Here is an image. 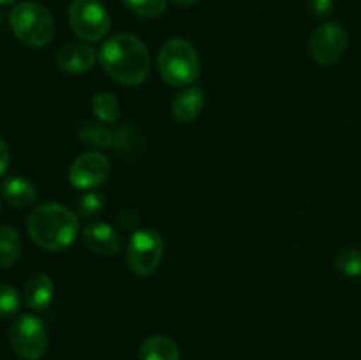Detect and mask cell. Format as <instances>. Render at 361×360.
<instances>
[{"label":"cell","mask_w":361,"mask_h":360,"mask_svg":"<svg viewBox=\"0 0 361 360\" xmlns=\"http://www.w3.org/2000/svg\"><path fill=\"white\" fill-rule=\"evenodd\" d=\"M127 9L141 18H159L164 14L168 0H122Z\"/></svg>","instance_id":"obj_20"},{"label":"cell","mask_w":361,"mask_h":360,"mask_svg":"<svg viewBox=\"0 0 361 360\" xmlns=\"http://www.w3.org/2000/svg\"><path fill=\"white\" fill-rule=\"evenodd\" d=\"M16 4V0H0V6H13Z\"/></svg>","instance_id":"obj_26"},{"label":"cell","mask_w":361,"mask_h":360,"mask_svg":"<svg viewBox=\"0 0 361 360\" xmlns=\"http://www.w3.org/2000/svg\"><path fill=\"white\" fill-rule=\"evenodd\" d=\"M0 207H2V200H0Z\"/></svg>","instance_id":"obj_27"},{"label":"cell","mask_w":361,"mask_h":360,"mask_svg":"<svg viewBox=\"0 0 361 360\" xmlns=\"http://www.w3.org/2000/svg\"><path fill=\"white\" fill-rule=\"evenodd\" d=\"M307 4L317 18L328 16L335 7V0H307Z\"/></svg>","instance_id":"obj_23"},{"label":"cell","mask_w":361,"mask_h":360,"mask_svg":"<svg viewBox=\"0 0 361 360\" xmlns=\"http://www.w3.org/2000/svg\"><path fill=\"white\" fill-rule=\"evenodd\" d=\"M204 108V92L200 87H190L173 99V116L178 122H192Z\"/></svg>","instance_id":"obj_14"},{"label":"cell","mask_w":361,"mask_h":360,"mask_svg":"<svg viewBox=\"0 0 361 360\" xmlns=\"http://www.w3.org/2000/svg\"><path fill=\"white\" fill-rule=\"evenodd\" d=\"M104 205L106 198L101 193H97V191H87L76 201L78 214L83 215V217H94V215H97L104 208Z\"/></svg>","instance_id":"obj_21"},{"label":"cell","mask_w":361,"mask_h":360,"mask_svg":"<svg viewBox=\"0 0 361 360\" xmlns=\"http://www.w3.org/2000/svg\"><path fill=\"white\" fill-rule=\"evenodd\" d=\"M21 307V296L16 288L9 284H0V320L14 316Z\"/></svg>","instance_id":"obj_22"},{"label":"cell","mask_w":361,"mask_h":360,"mask_svg":"<svg viewBox=\"0 0 361 360\" xmlns=\"http://www.w3.org/2000/svg\"><path fill=\"white\" fill-rule=\"evenodd\" d=\"M335 267L345 277H360L361 275V249L345 247L335 256Z\"/></svg>","instance_id":"obj_19"},{"label":"cell","mask_w":361,"mask_h":360,"mask_svg":"<svg viewBox=\"0 0 361 360\" xmlns=\"http://www.w3.org/2000/svg\"><path fill=\"white\" fill-rule=\"evenodd\" d=\"M9 342L13 352L23 360H39L48 349V330L41 318L21 314L9 328Z\"/></svg>","instance_id":"obj_5"},{"label":"cell","mask_w":361,"mask_h":360,"mask_svg":"<svg viewBox=\"0 0 361 360\" xmlns=\"http://www.w3.org/2000/svg\"><path fill=\"white\" fill-rule=\"evenodd\" d=\"M27 229L35 246L59 253L73 246L74 240L78 239L80 221L78 215L66 205L49 201V203L37 205L30 212Z\"/></svg>","instance_id":"obj_2"},{"label":"cell","mask_w":361,"mask_h":360,"mask_svg":"<svg viewBox=\"0 0 361 360\" xmlns=\"http://www.w3.org/2000/svg\"><path fill=\"white\" fill-rule=\"evenodd\" d=\"M0 194L14 208L30 207L37 198L34 184L23 176H7L0 186Z\"/></svg>","instance_id":"obj_13"},{"label":"cell","mask_w":361,"mask_h":360,"mask_svg":"<svg viewBox=\"0 0 361 360\" xmlns=\"http://www.w3.org/2000/svg\"><path fill=\"white\" fill-rule=\"evenodd\" d=\"M69 23L78 37L97 42L108 35L111 16L101 0H73L69 7Z\"/></svg>","instance_id":"obj_6"},{"label":"cell","mask_w":361,"mask_h":360,"mask_svg":"<svg viewBox=\"0 0 361 360\" xmlns=\"http://www.w3.org/2000/svg\"><path fill=\"white\" fill-rule=\"evenodd\" d=\"M97 53L83 42H66L56 52V66L67 74H83L94 67Z\"/></svg>","instance_id":"obj_10"},{"label":"cell","mask_w":361,"mask_h":360,"mask_svg":"<svg viewBox=\"0 0 361 360\" xmlns=\"http://www.w3.org/2000/svg\"><path fill=\"white\" fill-rule=\"evenodd\" d=\"M173 2L178 4V6H182V7H190V6H194L197 0H173Z\"/></svg>","instance_id":"obj_25"},{"label":"cell","mask_w":361,"mask_h":360,"mask_svg":"<svg viewBox=\"0 0 361 360\" xmlns=\"http://www.w3.org/2000/svg\"><path fill=\"white\" fill-rule=\"evenodd\" d=\"M11 161V152H9V145L0 138V176L6 173L7 166H9Z\"/></svg>","instance_id":"obj_24"},{"label":"cell","mask_w":361,"mask_h":360,"mask_svg":"<svg viewBox=\"0 0 361 360\" xmlns=\"http://www.w3.org/2000/svg\"><path fill=\"white\" fill-rule=\"evenodd\" d=\"M83 240L88 249L101 256H115L122 249V236L106 222H90L83 228Z\"/></svg>","instance_id":"obj_11"},{"label":"cell","mask_w":361,"mask_h":360,"mask_svg":"<svg viewBox=\"0 0 361 360\" xmlns=\"http://www.w3.org/2000/svg\"><path fill=\"white\" fill-rule=\"evenodd\" d=\"M92 112L101 122L115 124L120 119V102L111 92H99L92 99Z\"/></svg>","instance_id":"obj_18"},{"label":"cell","mask_w":361,"mask_h":360,"mask_svg":"<svg viewBox=\"0 0 361 360\" xmlns=\"http://www.w3.org/2000/svg\"><path fill=\"white\" fill-rule=\"evenodd\" d=\"M9 27L14 37L30 48H42L55 37V20L44 6L21 2L9 14Z\"/></svg>","instance_id":"obj_4"},{"label":"cell","mask_w":361,"mask_h":360,"mask_svg":"<svg viewBox=\"0 0 361 360\" xmlns=\"http://www.w3.org/2000/svg\"><path fill=\"white\" fill-rule=\"evenodd\" d=\"M0 18H2V16H0Z\"/></svg>","instance_id":"obj_28"},{"label":"cell","mask_w":361,"mask_h":360,"mask_svg":"<svg viewBox=\"0 0 361 360\" xmlns=\"http://www.w3.org/2000/svg\"><path fill=\"white\" fill-rule=\"evenodd\" d=\"M164 256V242L152 228H141L133 233L127 246V263L140 277H148L161 265Z\"/></svg>","instance_id":"obj_7"},{"label":"cell","mask_w":361,"mask_h":360,"mask_svg":"<svg viewBox=\"0 0 361 360\" xmlns=\"http://www.w3.org/2000/svg\"><path fill=\"white\" fill-rule=\"evenodd\" d=\"M21 254L20 233L9 224L0 226V267H13Z\"/></svg>","instance_id":"obj_17"},{"label":"cell","mask_w":361,"mask_h":360,"mask_svg":"<svg viewBox=\"0 0 361 360\" xmlns=\"http://www.w3.org/2000/svg\"><path fill=\"white\" fill-rule=\"evenodd\" d=\"M310 55L321 66H331L348 49V32L337 21L319 25L310 37Z\"/></svg>","instance_id":"obj_8"},{"label":"cell","mask_w":361,"mask_h":360,"mask_svg":"<svg viewBox=\"0 0 361 360\" xmlns=\"http://www.w3.org/2000/svg\"><path fill=\"white\" fill-rule=\"evenodd\" d=\"M25 302L30 309L34 311H44L48 309L49 304L53 300V293H55V286L49 275L37 272L32 274L25 282Z\"/></svg>","instance_id":"obj_12"},{"label":"cell","mask_w":361,"mask_h":360,"mask_svg":"<svg viewBox=\"0 0 361 360\" xmlns=\"http://www.w3.org/2000/svg\"><path fill=\"white\" fill-rule=\"evenodd\" d=\"M111 173L109 159L101 152H85L69 168V182L81 191H92L102 186Z\"/></svg>","instance_id":"obj_9"},{"label":"cell","mask_w":361,"mask_h":360,"mask_svg":"<svg viewBox=\"0 0 361 360\" xmlns=\"http://www.w3.org/2000/svg\"><path fill=\"white\" fill-rule=\"evenodd\" d=\"M78 138H80L81 143L92 148H108L115 145L116 141L115 133L108 126L97 122H85L78 129Z\"/></svg>","instance_id":"obj_16"},{"label":"cell","mask_w":361,"mask_h":360,"mask_svg":"<svg viewBox=\"0 0 361 360\" xmlns=\"http://www.w3.org/2000/svg\"><path fill=\"white\" fill-rule=\"evenodd\" d=\"M102 69L126 87L141 85L150 74V53L134 34H115L102 44L99 53Z\"/></svg>","instance_id":"obj_1"},{"label":"cell","mask_w":361,"mask_h":360,"mask_svg":"<svg viewBox=\"0 0 361 360\" xmlns=\"http://www.w3.org/2000/svg\"><path fill=\"white\" fill-rule=\"evenodd\" d=\"M140 360H180V348L168 335H150L141 342Z\"/></svg>","instance_id":"obj_15"},{"label":"cell","mask_w":361,"mask_h":360,"mask_svg":"<svg viewBox=\"0 0 361 360\" xmlns=\"http://www.w3.org/2000/svg\"><path fill=\"white\" fill-rule=\"evenodd\" d=\"M157 69L162 80L168 85L185 87L200 78V55L187 39L173 37L159 52Z\"/></svg>","instance_id":"obj_3"}]
</instances>
